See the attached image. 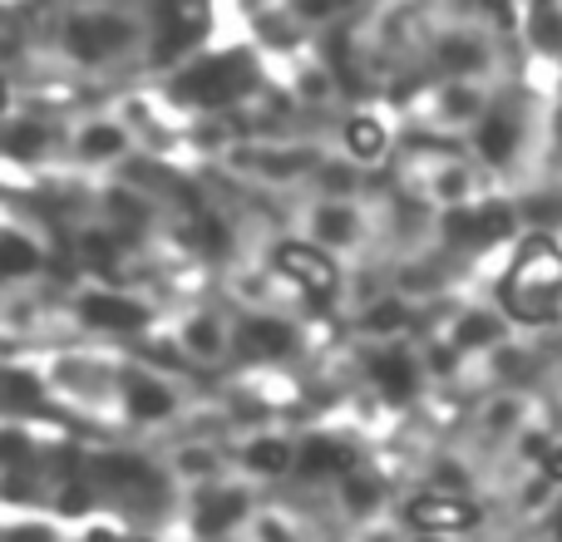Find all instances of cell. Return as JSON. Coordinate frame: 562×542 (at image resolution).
I'll list each match as a JSON object with an SVG mask.
<instances>
[{"label": "cell", "instance_id": "7", "mask_svg": "<svg viewBox=\"0 0 562 542\" xmlns=\"http://www.w3.org/2000/svg\"><path fill=\"white\" fill-rule=\"evenodd\" d=\"M543 468H548V484H562V439H558V449L543 459Z\"/></svg>", "mask_w": 562, "mask_h": 542}, {"label": "cell", "instance_id": "6", "mask_svg": "<svg viewBox=\"0 0 562 542\" xmlns=\"http://www.w3.org/2000/svg\"><path fill=\"white\" fill-rule=\"evenodd\" d=\"M484 340H494V326H488L484 316H469L464 326H459V346H484Z\"/></svg>", "mask_w": 562, "mask_h": 542}, {"label": "cell", "instance_id": "8", "mask_svg": "<svg viewBox=\"0 0 562 542\" xmlns=\"http://www.w3.org/2000/svg\"><path fill=\"white\" fill-rule=\"evenodd\" d=\"M488 10H494L498 20H504V25H514V0H484Z\"/></svg>", "mask_w": 562, "mask_h": 542}, {"label": "cell", "instance_id": "9", "mask_svg": "<svg viewBox=\"0 0 562 542\" xmlns=\"http://www.w3.org/2000/svg\"><path fill=\"white\" fill-rule=\"evenodd\" d=\"M425 542H439V538H435V533H425Z\"/></svg>", "mask_w": 562, "mask_h": 542}, {"label": "cell", "instance_id": "1", "mask_svg": "<svg viewBox=\"0 0 562 542\" xmlns=\"http://www.w3.org/2000/svg\"><path fill=\"white\" fill-rule=\"evenodd\" d=\"M498 301L514 320H528V326H548L562 310V247L553 237H528L518 247L514 267H508L504 286H498Z\"/></svg>", "mask_w": 562, "mask_h": 542}, {"label": "cell", "instance_id": "5", "mask_svg": "<svg viewBox=\"0 0 562 542\" xmlns=\"http://www.w3.org/2000/svg\"><path fill=\"white\" fill-rule=\"evenodd\" d=\"M380 380L390 385V395H409V385H415V370H409L405 355H385V360H380Z\"/></svg>", "mask_w": 562, "mask_h": 542}, {"label": "cell", "instance_id": "2", "mask_svg": "<svg viewBox=\"0 0 562 542\" xmlns=\"http://www.w3.org/2000/svg\"><path fill=\"white\" fill-rule=\"evenodd\" d=\"M405 518L419 528V533H435V538H449V533H469L479 523V508L464 504V498H445V494H419L415 504L405 508Z\"/></svg>", "mask_w": 562, "mask_h": 542}, {"label": "cell", "instance_id": "4", "mask_svg": "<svg viewBox=\"0 0 562 542\" xmlns=\"http://www.w3.org/2000/svg\"><path fill=\"white\" fill-rule=\"evenodd\" d=\"M350 148H356L360 158H375L380 148H385V128H380L375 118H356V124H350Z\"/></svg>", "mask_w": 562, "mask_h": 542}, {"label": "cell", "instance_id": "3", "mask_svg": "<svg viewBox=\"0 0 562 542\" xmlns=\"http://www.w3.org/2000/svg\"><path fill=\"white\" fill-rule=\"evenodd\" d=\"M518 144V128L508 124V118H484V128H479V148L488 154V163H504L508 154H514Z\"/></svg>", "mask_w": 562, "mask_h": 542}]
</instances>
